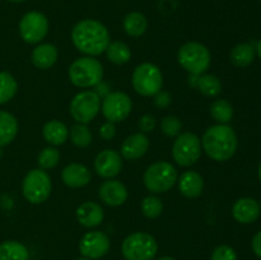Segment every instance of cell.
I'll return each mask as SVG.
<instances>
[{"instance_id": "obj_1", "label": "cell", "mask_w": 261, "mask_h": 260, "mask_svg": "<svg viewBox=\"0 0 261 260\" xmlns=\"http://www.w3.org/2000/svg\"><path fill=\"white\" fill-rule=\"evenodd\" d=\"M71 41L78 51L87 56L101 55L111 42L110 32L99 20L82 19L71 30Z\"/></svg>"}, {"instance_id": "obj_2", "label": "cell", "mask_w": 261, "mask_h": 260, "mask_svg": "<svg viewBox=\"0 0 261 260\" xmlns=\"http://www.w3.org/2000/svg\"><path fill=\"white\" fill-rule=\"evenodd\" d=\"M237 135L227 124H217L208 127L201 138V148L204 152L217 162L228 161L237 150Z\"/></svg>"}, {"instance_id": "obj_3", "label": "cell", "mask_w": 261, "mask_h": 260, "mask_svg": "<svg viewBox=\"0 0 261 260\" xmlns=\"http://www.w3.org/2000/svg\"><path fill=\"white\" fill-rule=\"evenodd\" d=\"M69 79L79 88H91L99 84L103 78V66L93 56H83L69 66Z\"/></svg>"}, {"instance_id": "obj_4", "label": "cell", "mask_w": 261, "mask_h": 260, "mask_svg": "<svg viewBox=\"0 0 261 260\" xmlns=\"http://www.w3.org/2000/svg\"><path fill=\"white\" fill-rule=\"evenodd\" d=\"M177 170L172 163L167 161H158L145 170L143 183L150 193L162 194L171 190L177 183Z\"/></svg>"}, {"instance_id": "obj_5", "label": "cell", "mask_w": 261, "mask_h": 260, "mask_svg": "<svg viewBox=\"0 0 261 260\" xmlns=\"http://www.w3.org/2000/svg\"><path fill=\"white\" fill-rule=\"evenodd\" d=\"M177 61L191 75L199 76L211 66L212 56L205 45L200 42H186L177 53Z\"/></svg>"}, {"instance_id": "obj_6", "label": "cell", "mask_w": 261, "mask_h": 260, "mask_svg": "<svg viewBox=\"0 0 261 260\" xmlns=\"http://www.w3.org/2000/svg\"><path fill=\"white\" fill-rule=\"evenodd\" d=\"M157 251V241L148 232H134L121 245V252L126 260H152Z\"/></svg>"}, {"instance_id": "obj_7", "label": "cell", "mask_w": 261, "mask_h": 260, "mask_svg": "<svg viewBox=\"0 0 261 260\" xmlns=\"http://www.w3.org/2000/svg\"><path fill=\"white\" fill-rule=\"evenodd\" d=\"M132 83L138 94L154 97L162 89L163 75L157 65L152 63H143L133 71Z\"/></svg>"}, {"instance_id": "obj_8", "label": "cell", "mask_w": 261, "mask_h": 260, "mask_svg": "<svg viewBox=\"0 0 261 260\" xmlns=\"http://www.w3.org/2000/svg\"><path fill=\"white\" fill-rule=\"evenodd\" d=\"M51 177L45 170L35 168L24 176L22 183V193L25 200L31 204H42L51 194Z\"/></svg>"}, {"instance_id": "obj_9", "label": "cell", "mask_w": 261, "mask_h": 260, "mask_svg": "<svg viewBox=\"0 0 261 260\" xmlns=\"http://www.w3.org/2000/svg\"><path fill=\"white\" fill-rule=\"evenodd\" d=\"M201 155V140L191 132L177 135L172 145V157L181 167L195 165Z\"/></svg>"}, {"instance_id": "obj_10", "label": "cell", "mask_w": 261, "mask_h": 260, "mask_svg": "<svg viewBox=\"0 0 261 260\" xmlns=\"http://www.w3.org/2000/svg\"><path fill=\"white\" fill-rule=\"evenodd\" d=\"M101 98L94 91H83L73 97L69 106L71 117L78 124H89L98 115Z\"/></svg>"}, {"instance_id": "obj_11", "label": "cell", "mask_w": 261, "mask_h": 260, "mask_svg": "<svg viewBox=\"0 0 261 260\" xmlns=\"http://www.w3.org/2000/svg\"><path fill=\"white\" fill-rule=\"evenodd\" d=\"M18 31L24 42L31 45L41 42L48 33L47 17L37 10H31L20 18Z\"/></svg>"}, {"instance_id": "obj_12", "label": "cell", "mask_w": 261, "mask_h": 260, "mask_svg": "<svg viewBox=\"0 0 261 260\" xmlns=\"http://www.w3.org/2000/svg\"><path fill=\"white\" fill-rule=\"evenodd\" d=\"M133 109L130 97L124 92H110L101 105L102 114L110 122H120L126 119Z\"/></svg>"}, {"instance_id": "obj_13", "label": "cell", "mask_w": 261, "mask_h": 260, "mask_svg": "<svg viewBox=\"0 0 261 260\" xmlns=\"http://www.w3.org/2000/svg\"><path fill=\"white\" fill-rule=\"evenodd\" d=\"M111 242L109 236L103 232L91 231L87 232L79 241V251L87 259H101L109 252Z\"/></svg>"}, {"instance_id": "obj_14", "label": "cell", "mask_w": 261, "mask_h": 260, "mask_svg": "<svg viewBox=\"0 0 261 260\" xmlns=\"http://www.w3.org/2000/svg\"><path fill=\"white\" fill-rule=\"evenodd\" d=\"M122 158L114 149H103L96 155L94 170L97 175L103 178H114L121 172Z\"/></svg>"}, {"instance_id": "obj_15", "label": "cell", "mask_w": 261, "mask_h": 260, "mask_svg": "<svg viewBox=\"0 0 261 260\" xmlns=\"http://www.w3.org/2000/svg\"><path fill=\"white\" fill-rule=\"evenodd\" d=\"M98 196L106 205L120 206L126 201L127 189L121 181L107 178L99 186Z\"/></svg>"}, {"instance_id": "obj_16", "label": "cell", "mask_w": 261, "mask_h": 260, "mask_svg": "<svg viewBox=\"0 0 261 260\" xmlns=\"http://www.w3.org/2000/svg\"><path fill=\"white\" fill-rule=\"evenodd\" d=\"M149 144V139L144 133L129 135L121 144V157L127 161L139 160L148 152Z\"/></svg>"}, {"instance_id": "obj_17", "label": "cell", "mask_w": 261, "mask_h": 260, "mask_svg": "<svg viewBox=\"0 0 261 260\" xmlns=\"http://www.w3.org/2000/svg\"><path fill=\"white\" fill-rule=\"evenodd\" d=\"M91 178V171L82 163H69L61 171V180L69 188H83V186L88 185Z\"/></svg>"}, {"instance_id": "obj_18", "label": "cell", "mask_w": 261, "mask_h": 260, "mask_svg": "<svg viewBox=\"0 0 261 260\" xmlns=\"http://www.w3.org/2000/svg\"><path fill=\"white\" fill-rule=\"evenodd\" d=\"M232 216L239 223H252L260 216V204L254 198L239 199L232 206Z\"/></svg>"}, {"instance_id": "obj_19", "label": "cell", "mask_w": 261, "mask_h": 260, "mask_svg": "<svg viewBox=\"0 0 261 260\" xmlns=\"http://www.w3.org/2000/svg\"><path fill=\"white\" fill-rule=\"evenodd\" d=\"M76 219L86 228H93L103 222V208L96 201H84L76 208Z\"/></svg>"}, {"instance_id": "obj_20", "label": "cell", "mask_w": 261, "mask_h": 260, "mask_svg": "<svg viewBox=\"0 0 261 260\" xmlns=\"http://www.w3.org/2000/svg\"><path fill=\"white\" fill-rule=\"evenodd\" d=\"M178 190L186 198H198L204 189V178L196 171H185L177 178Z\"/></svg>"}, {"instance_id": "obj_21", "label": "cell", "mask_w": 261, "mask_h": 260, "mask_svg": "<svg viewBox=\"0 0 261 260\" xmlns=\"http://www.w3.org/2000/svg\"><path fill=\"white\" fill-rule=\"evenodd\" d=\"M59 51L58 47L53 43H40L36 46L31 55L32 64L40 70H47L51 66L55 65L58 60Z\"/></svg>"}, {"instance_id": "obj_22", "label": "cell", "mask_w": 261, "mask_h": 260, "mask_svg": "<svg viewBox=\"0 0 261 260\" xmlns=\"http://www.w3.org/2000/svg\"><path fill=\"white\" fill-rule=\"evenodd\" d=\"M42 135L47 143L56 147L63 145L69 138V129L59 120H50L42 127Z\"/></svg>"}, {"instance_id": "obj_23", "label": "cell", "mask_w": 261, "mask_h": 260, "mask_svg": "<svg viewBox=\"0 0 261 260\" xmlns=\"http://www.w3.org/2000/svg\"><path fill=\"white\" fill-rule=\"evenodd\" d=\"M18 134V120L10 112L0 110V148L10 144Z\"/></svg>"}, {"instance_id": "obj_24", "label": "cell", "mask_w": 261, "mask_h": 260, "mask_svg": "<svg viewBox=\"0 0 261 260\" xmlns=\"http://www.w3.org/2000/svg\"><path fill=\"white\" fill-rule=\"evenodd\" d=\"M0 260H30V252L22 242L8 240L0 244Z\"/></svg>"}, {"instance_id": "obj_25", "label": "cell", "mask_w": 261, "mask_h": 260, "mask_svg": "<svg viewBox=\"0 0 261 260\" xmlns=\"http://www.w3.org/2000/svg\"><path fill=\"white\" fill-rule=\"evenodd\" d=\"M124 30L130 37H140L148 28V20L140 12H132L124 18Z\"/></svg>"}, {"instance_id": "obj_26", "label": "cell", "mask_w": 261, "mask_h": 260, "mask_svg": "<svg viewBox=\"0 0 261 260\" xmlns=\"http://www.w3.org/2000/svg\"><path fill=\"white\" fill-rule=\"evenodd\" d=\"M255 55H256V50H255L254 46L250 45V43H240L232 48L229 59L234 66L245 68L255 60Z\"/></svg>"}, {"instance_id": "obj_27", "label": "cell", "mask_w": 261, "mask_h": 260, "mask_svg": "<svg viewBox=\"0 0 261 260\" xmlns=\"http://www.w3.org/2000/svg\"><path fill=\"white\" fill-rule=\"evenodd\" d=\"M195 87L206 97H217L222 92V83L218 76L213 74H201L196 76Z\"/></svg>"}, {"instance_id": "obj_28", "label": "cell", "mask_w": 261, "mask_h": 260, "mask_svg": "<svg viewBox=\"0 0 261 260\" xmlns=\"http://www.w3.org/2000/svg\"><path fill=\"white\" fill-rule=\"evenodd\" d=\"M106 55L111 63L116 64V65H122L126 64L132 58V51H130L129 46L122 41H112L106 48Z\"/></svg>"}, {"instance_id": "obj_29", "label": "cell", "mask_w": 261, "mask_h": 260, "mask_svg": "<svg viewBox=\"0 0 261 260\" xmlns=\"http://www.w3.org/2000/svg\"><path fill=\"white\" fill-rule=\"evenodd\" d=\"M18 84L14 76L8 71H0V105H5L14 98Z\"/></svg>"}, {"instance_id": "obj_30", "label": "cell", "mask_w": 261, "mask_h": 260, "mask_svg": "<svg viewBox=\"0 0 261 260\" xmlns=\"http://www.w3.org/2000/svg\"><path fill=\"white\" fill-rule=\"evenodd\" d=\"M211 115L218 124H228L233 117V107L226 99H217L212 103Z\"/></svg>"}, {"instance_id": "obj_31", "label": "cell", "mask_w": 261, "mask_h": 260, "mask_svg": "<svg viewBox=\"0 0 261 260\" xmlns=\"http://www.w3.org/2000/svg\"><path fill=\"white\" fill-rule=\"evenodd\" d=\"M71 143L78 148H87L92 143V133L84 124H75L69 132Z\"/></svg>"}, {"instance_id": "obj_32", "label": "cell", "mask_w": 261, "mask_h": 260, "mask_svg": "<svg viewBox=\"0 0 261 260\" xmlns=\"http://www.w3.org/2000/svg\"><path fill=\"white\" fill-rule=\"evenodd\" d=\"M60 161V152L55 147H46L38 153L37 163L41 170H51L56 167Z\"/></svg>"}, {"instance_id": "obj_33", "label": "cell", "mask_w": 261, "mask_h": 260, "mask_svg": "<svg viewBox=\"0 0 261 260\" xmlns=\"http://www.w3.org/2000/svg\"><path fill=\"white\" fill-rule=\"evenodd\" d=\"M140 208H142L143 214L147 218L154 219L158 218L162 214L163 203L157 195H148L143 199Z\"/></svg>"}, {"instance_id": "obj_34", "label": "cell", "mask_w": 261, "mask_h": 260, "mask_svg": "<svg viewBox=\"0 0 261 260\" xmlns=\"http://www.w3.org/2000/svg\"><path fill=\"white\" fill-rule=\"evenodd\" d=\"M181 127H182L181 120L173 115L163 117L161 121V130L167 137H177L178 134H181Z\"/></svg>"}, {"instance_id": "obj_35", "label": "cell", "mask_w": 261, "mask_h": 260, "mask_svg": "<svg viewBox=\"0 0 261 260\" xmlns=\"http://www.w3.org/2000/svg\"><path fill=\"white\" fill-rule=\"evenodd\" d=\"M211 260H237V254L228 245H219L212 252Z\"/></svg>"}, {"instance_id": "obj_36", "label": "cell", "mask_w": 261, "mask_h": 260, "mask_svg": "<svg viewBox=\"0 0 261 260\" xmlns=\"http://www.w3.org/2000/svg\"><path fill=\"white\" fill-rule=\"evenodd\" d=\"M155 127V117L150 114H145L139 120L140 133H150Z\"/></svg>"}, {"instance_id": "obj_37", "label": "cell", "mask_w": 261, "mask_h": 260, "mask_svg": "<svg viewBox=\"0 0 261 260\" xmlns=\"http://www.w3.org/2000/svg\"><path fill=\"white\" fill-rule=\"evenodd\" d=\"M116 135V126L114 122L106 121L101 127H99V137L103 140H112Z\"/></svg>"}, {"instance_id": "obj_38", "label": "cell", "mask_w": 261, "mask_h": 260, "mask_svg": "<svg viewBox=\"0 0 261 260\" xmlns=\"http://www.w3.org/2000/svg\"><path fill=\"white\" fill-rule=\"evenodd\" d=\"M171 103V97L167 92L160 91L154 96V105L158 109H166V107L170 106Z\"/></svg>"}, {"instance_id": "obj_39", "label": "cell", "mask_w": 261, "mask_h": 260, "mask_svg": "<svg viewBox=\"0 0 261 260\" xmlns=\"http://www.w3.org/2000/svg\"><path fill=\"white\" fill-rule=\"evenodd\" d=\"M251 246H252V251L255 252V255L261 259V231L257 232V233L254 236V239H252V242H251Z\"/></svg>"}, {"instance_id": "obj_40", "label": "cell", "mask_w": 261, "mask_h": 260, "mask_svg": "<svg viewBox=\"0 0 261 260\" xmlns=\"http://www.w3.org/2000/svg\"><path fill=\"white\" fill-rule=\"evenodd\" d=\"M96 87H97L96 93L98 94L99 98H101V97H103V98H105V97H106L107 94L110 93V91H109V88H107V86H106V84L102 83V82H101V83H99V84H97Z\"/></svg>"}, {"instance_id": "obj_41", "label": "cell", "mask_w": 261, "mask_h": 260, "mask_svg": "<svg viewBox=\"0 0 261 260\" xmlns=\"http://www.w3.org/2000/svg\"><path fill=\"white\" fill-rule=\"evenodd\" d=\"M255 50H256L257 55H259V58L261 59V40L259 41V42H257V45H256V48H255Z\"/></svg>"}, {"instance_id": "obj_42", "label": "cell", "mask_w": 261, "mask_h": 260, "mask_svg": "<svg viewBox=\"0 0 261 260\" xmlns=\"http://www.w3.org/2000/svg\"><path fill=\"white\" fill-rule=\"evenodd\" d=\"M157 260H175V259H173L172 256H167V255H166V256H161V257H158Z\"/></svg>"}, {"instance_id": "obj_43", "label": "cell", "mask_w": 261, "mask_h": 260, "mask_svg": "<svg viewBox=\"0 0 261 260\" xmlns=\"http://www.w3.org/2000/svg\"><path fill=\"white\" fill-rule=\"evenodd\" d=\"M257 175H259V180H260V183H261V162H260V165H259V170H257Z\"/></svg>"}, {"instance_id": "obj_44", "label": "cell", "mask_w": 261, "mask_h": 260, "mask_svg": "<svg viewBox=\"0 0 261 260\" xmlns=\"http://www.w3.org/2000/svg\"><path fill=\"white\" fill-rule=\"evenodd\" d=\"M8 2H12V3H23L25 0H8Z\"/></svg>"}, {"instance_id": "obj_45", "label": "cell", "mask_w": 261, "mask_h": 260, "mask_svg": "<svg viewBox=\"0 0 261 260\" xmlns=\"http://www.w3.org/2000/svg\"><path fill=\"white\" fill-rule=\"evenodd\" d=\"M76 260H91V259H87V257H81V259H76Z\"/></svg>"}, {"instance_id": "obj_46", "label": "cell", "mask_w": 261, "mask_h": 260, "mask_svg": "<svg viewBox=\"0 0 261 260\" xmlns=\"http://www.w3.org/2000/svg\"><path fill=\"white\" fill-rule=\"evenodd\" d=\"M260 205H261V200H260Z\"/></svg>"}, {"instance_id": "obj_47", "label": "cell", "mask_w": 261, "mask_h": 260, "mask_svg": "<svg viewBox=\"0 0 261 260\" xmlns=\"http://www.w3.org/2000/svg\"><path fill=\"white\" fill-rule=\"evenodd\" d=\"M260 2H261V0H260Z\"/></svg>"}]
</instances>
